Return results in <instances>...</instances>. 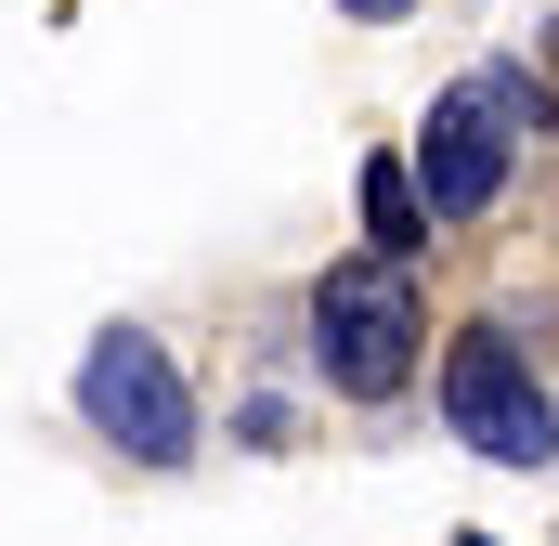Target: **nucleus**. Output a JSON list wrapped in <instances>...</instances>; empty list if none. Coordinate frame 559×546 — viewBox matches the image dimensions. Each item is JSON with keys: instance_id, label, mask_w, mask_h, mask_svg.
<instances>
[{"instance_id": "1", "label": "nucleus", "mask_w": 559, "mask_h": 546, "mask_svg": "<svg viewBox=\"0 0 559 546\" xmlns=\"http://www.w3.org/2000/svg\"><path fill=\"white\" fill-rule=\"evenodd\" d=\"M534 131H547V92H534L521 66H468V79L417 118V156H404L429 235H442V222H481V209L508 195V169H521V143H534Z\"/></svg>"}, {"instance_id": "2", "label": "nucleus", "mask_w": 559, "mask_h": 546, "mask_svg": "<svg viewBox=\"0 0 559 546\" xmlns=\"http://www.w3.org/2000/svg\"><path fill=\"white\" fill-rule=\"evenodd\" d=\"M417 286H404V261H338L312 273V365H325V391H352V404H391L404 378H417Z\"/></svg>"}, {"instance_id": "3", "label": "nucleus", "mask_w": 559, "mask_h": 546, "mask_svg": "<svg viewBox=\"0 0 559 546\" xmlns=\"http://www.w3.org/2000/svg\"><path fill=\"white\" fill-rule=\"evenodd\" d=\"M79 416H92L118 455H143V468H182V455H195V391H182V365H169L143 325H105V339L79 352Z\"/></svg>"}, {"instance_id": "4", "label": "nucleus", "mask_w": 559, "mask_h": 546, "mask_svg": "<svg viewBox=\"0 0 559 546\" xmlns=\"http://www.w3.org/2000/svg\"><path fill=\"white\" fill-rule=\"evenodd\" d=\"M442 416H455V442H481L495 468H547L559 455V404H547V378L521 365L508 325H481V339L442 352Z\"/></svg>"}, {"instance_id": "5", "label": "nucleus", "mask_w": 559, "mask_h": 546, "mask_svg": "<svg viewBox=\"0 0 559 546\" xmlns=\"http://www.w3.org/2000/svg\"><path fill=\"white\" fill-rule=\"evenodd\" d=\"M365 235H378V261H417L429 248V209L404 182V156H365Z\"/></svg>"}, {"instance_id": "6", "label": "nucleus", "mask_w": 559, "mask_h": 546, "mask_svg": "<svg viewBox=\"0 0 559 546\" xmlns=\"http://www.w3.org/2000/svg\"><path fill=\"white\" fill-rule=\"evenodd\" d=\"M338 13H365V26H391V13H417V0H338Z\"/></svg>"}, {"instance_id": "7", "label": "nucleus", "mask_w": 559, "mask_h": 546, "mask_svg": "<svg viewBox=\"0 0 559 546\" xmlns=\"http://www.w3.org/2000/svg\"><path fill=\"white\" fill-rule=\"evenodd\" d=\"M455 546H495V534H455Z\"/></svg>"}]
</instances>
